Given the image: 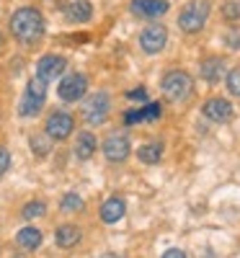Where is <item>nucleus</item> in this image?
<instances>
[{
  "mask_svg": "<svg viewBox=\"0 0 240 258\" xmlns=\"http://www.w3.org/2000/svg\"><path fill=\"white\" fill-rule=\"evenodd\" d=\"M155 116H160V103H150V106H145V109L129 111V114H127V124L142 121V119H155Z\"/></svg>",
  "mask_w": 240,
  "mask_h": 258,
  "instance_id": "6ab92c4d",
  "label": "nucleus"
},
{
  "mask_svg": "<svg viewBox=\"0 0 240 258\" xmlns=\"http://www.w3.org/2000/svg\"><path fill=\"white\" fill-rule=\"evenodd\" d=\"M57 245L59 248H73V245H78L80 243V227H75V225H62V227H57Z\"/></svg>",
  "mask_w": 240,
  "mask_h": 258,
  "instance_id": "dca6fc26",
  "label": "nucleus"
},
{
  "mask_svg": "<svg viewBox=\"0 0 240 258\" xmlns=\"http://www.w3.org/2000/svg\"><path fill=\"white\" fill-rule=\"evenodd\" d=\"M93 153H96V137H93L91 132H83V135L78 137V145H75V155H78L80 160H88Z\"/></svg>",
  "mask_w": 240,
  "mask_h": 258,
  "instance_id": "a211bd4d",
  "label": "nucleus"
},
{
  "mask_svg": "<svg viewBox=\"0 0 240 258\" xmlns=\"http://www.w3.org/2000/svg\"><path fill=\"white\" fill-rule=\"evenodd\" d=\"M85 91H88V78L80 73H70L59 83V98L62 101H78L85 96Z\"/></svg>",
  "mask_w": 240,
  "mask_h": 258,
  "instance_id": "423d86ee",
  "label": "nucleus"
},
{
  "mask_svg": "<svg viewBox=\"0 0 240 258\" xmlns=\"http://www.w3.org/2000/svg\"><path fill=\"white\" fill-rule=\"evenodd\" d=\"M62 212H80L83 209V199L78 194H68V197H62Z\"/></svg>",
  "mask_w": 240,
  "mask_h": 258,
  "instance_id": "5701e85b",
  "label": "nucleus"
},
{
  "mask_svg": "<svg viewBox=\"0 0 240 258\" xmlns=\"http://www.w3.org/2000/svg\"><path fill=\"white\" fill-rule=\"evenodd\" d=\"M163 258H186V253H184V250H178V248H170V250H165V253H163Z\"/></svg>",
  "mask_w": 240,
  "mask_h": 258,
  "instance_id": "cd10ccee",
  "label": "nucleus"
},
{
  "mask_svg": "<svg viewBox=\"0 0 240 258\" xmlns=\"http://www.w3.org/2000/svg\"><path fill=\"white\" fill-rule=\"evenodd\" d=\"M227 44H230L232 49H240V34H237V31H232V34L227 36Z\"/></svg>",
  "mask_w": 240,
  "mask_h": 258,
  "instance_id": "bb28decb",
  "label": "nucleus"
},
{
  "mask_svg": "<svg viewBox=\"0 0 240 258\" xmlns=\"http://www.w3.org/2000/svg\"><path fill=\"white\" fill-rule=\"evenodd\" d=\"M222 73H225V62L220 59V57H209V59H204L202 62V68H199V75L207 80V83H217L222 78Z\"/></svg>",
  "mask_w": 240,
  "mask_h": 258,
  "instance_id": "2eb2a0df",
  "label": "nucleus"
},
{
  "mask_svg": "<svg viewBox=\"0 0 240 258\" xmlns=\"http://www.w3.org/2000/svg\"><path fill=\"white\" fill-rule=\"evenodd\" d=\"M227 91L240 98V68H235V70L227 75Z\"/></svg>",
  "mask_w": 240,
  "mask_h": 258,
  "instance_id": "b1692460",
  "label": "nucleus"
},
{
  "mask_svg": "<svg viewBox=\"0 0 240 258\" xmlns=\"http://www.w3.org/2000/svg\"><path fill=\"white\" fill-rule=\"evenodd\" d=\"M101 258H124V255H122V253H103Z\"/></svg>",
  "mask_w": 240,
  "mask_h": 258,
  "instance_id": "c756f323",
  "label": "nucleus"
},
{
  "mask_svg": "<svg viewBox=\"0 0 240 258\" xmlns=\"http://www.w3.org/2000/svg\"><path fill=\"white\" fill-rule=\"evenodd\" d=\"M8 168H11V153L6 147H0V176H3Z\"/></svg>",
  "mask_w": 240,
  "mask_h": 258,
  "instance_id": "a878e982",
  "label": "nucleus"
},
{
  "mask_svg": "<svg viewBox=\"0 0 240 258\" xmlns=\"http://www.w3.org/2000/svg\"><path fill=\"white\" fill-rule=\"evenodd\" d=\"M16 243L24 248V250H36L41 245V232L36 227H24V230H18Z\"/></svg>",
  "mask_w": 240,
  "mask_h": 258,
  "instance_id": "f3484780",
  "label": "nucleus"
},
{
  "mask_svg": "<svg viewBox=\"0 0 240 258\" xmlns=\"http://www.w3.org/2000/svg\"><path fill=\"white\" fill-rule=\"evenodd\" d=\"M65 68H68L65 57H59V54H44V57L36 62V78L44 80V83H49V80L59 78V75L65 73Z\"/></svg>",
  "mask_w": 240,
  "mask_h": 258,
  "instance_id": "6e6552de",
  "label": "nucleus"
},
{
  "mask_svg": "<svg viewBox=\"0 0 240 258\" xmlns=\"http://www.w3.org/2000/svg\"><path fill=\"white\" fill-rule=\"evenodd\" d=\"M91 16H93L91 0H70L68 8H65V18H68L70 24H85Z\"/></svg>",
  "mask_w": 240,
  "mask_h": 258,
  "instance_id": "ddd939ff",
  "label": "nucleus"
},
{
  "mask_svg": "<svg viewBox=\"0 0 240 258\" xmlns=\"http://www.w3.org/2000/svg\"><path fill=\"white\" fill-rule=\"evenodd\" d=\"M44 212H47V204H44V202H29L21 214H24L26 220H34V217H41Z\"/></svg>",
  "mask_w": 240,
  "mask_h": 258,
  "instance_id": "4be33fe9",
  "label": "nucleus"
},
{
  "mask_svg": "<svg viewBox=\"0 0 240 258\" xmlns=\"http://www.w3.org/2000/svg\"><path fill=\"white\" fill-rule=\"evenodd\" d=\"M168 11L165 0H132V13L140 18H158Z\"/></svg>",
  "mask_w": 240,
  "mask_h": 258,
  "instance_id": "f8f14e48",
  "label": "nucleus"
},
{
  "mask_svg": "<svg viewBox=\"0 0 240 258\" xmlns=\"http://www.w3.org/2000/svg\"><path fill=\"white\" fill-rule=\"evenodd\" d=\"M222 13H225L227 21H237L240 18V0H230V3H225Z\"/></svg>",
  "mask_w": 240,
  "mask_h": 258,
  "instance_id": "393cba45",
  "label": "nucleus"
},
{
  "mask_svg": "<svg viewBox=\"0 0 240 258\" xmlns=\"http://www.w3.org/2000/svg\"><path fill=\"white\" fill-rule=\"evenodd\" d=\"M191 91H194V80H191V75L184 73V70H173V73H168V75L163 78V93H165V98L173 101V103L186 101V98L191 96Z\"/></svg>",
  "mask_w": 240,
  "mask_h": 258,
  "instance_id": "f03ea898",
  "label": "nucleus"
},
{
  "mask_svg": "<svg viewBox=\"0 0 240 258\" xmlns=\"http://www.w3.org/2000/svg\"><path fill=\"white\" fill-rule=\"evenodd\" d=\"M47 137L49 140H68L73 135V129H75V119L70 114H65V111H57L47 119Z\"/></svg>",
  "mask_w": 240,
  "mask_h": 258,
  "instance_id": "0eeeda50",
  "label": "nucleus"
},
{
  "mask_svg": "<svg viewBox=\"0 0 240 258\" xmlns=\"http://www.w3.org/2000/svg\"><path fill=\"white\" fill-rule=\"evenodd\" d=\"M129 150H132V145H129V137L127 135H108L106 142H103V155L111 160V163H122L129 158Z\"/></svg>",
  "mask_w": 240,
  "mask_h": 258,
  "instance_id": "9d476101",
  "label": "nucleus"
},
{
  "mask_svg": "<svg viewBox=\"0 0 240 258\" xmlns=\"http://www.w3.org/2000/svg\"><path fill=\"white\" fill-rule=\"evenodd\" d=\"M202 111H204V116H207L209 121H217V124L232 119V106H230V101H225V98H209V101L204 103Z\"/></svg>",
  "mask_w": 240,
  "mask_h": 258,
  "instance_id": "9b49d317",
  "label": "nucleus"
},
{
  "mask_svg": "<svg viewBox=\"0 0 240 258\" xmlns=\"http://www.w3.org/2000/svg\"><path fill=\"white\" fill-rule=\"evenodd\" d=\"M137 158H140L142 163H158V160L163 158V147H160V145H155V142L142 145V147L137 150Z\"/></svg>",
  "mask_w": 240,
  "mask_h": 258,
  "instance_id": "aec40b11",
  "label": "nucleus"
},
{
  "mask_svg": "<svg viewBox=\"0 0 240 258\" xmlns=\"http://www.w3.org/2000/svg\"><path fill=\"white\" fill-rule=\"evenodd\" d=\"M11 34L21 44H36L44 36V16L36 8H18L11 16Z\"/></svg>",
  "mask_w": 240,
  "mask_h": 258,
  "instance_id": "f257e3e1",
  "label": "nucleus"
},
{
  "mask_svg": "<svg viewBox=\"0 0 240 258\" xmlns=\"http://www.w3.org/2000/svg\"><path fill=\"white\" fill-rule=\"evenodd\" d=\"M165 41H168V31H165V26L152 24V26H147V29L142 31V36H140V47H142L147 54H158V52L165 47Z\"/></svg>",
  "mask_w": 240,
  "mask_h": 258,
  "instance_id": "1a4fd4ad",
  "label": "nucleus"
},
{
  "mask_svg": "<svg viewBox=\"0 0 240 258\" xmlns=\"http://www.w3.org/2000/svg\"><path fill=\"white\" fill-rule=\"evenodd\" d=\"M127 96L132 98V101H145V91H129Z\"/></svg>",
  "mask_w": 240,
  "mask_h": 258,
  "instance_id": "c85d7f7f",
  "label": "nucleus"
},
{
  "mask_svg": "<svg viewBox=\"0 0 240 258\" xmlns=\"http://www.w3.org/2000/svg\"><path fill=\"white\" fill-rule=\"evenodd\" d=\"M207 18H209V3H207V0H194V3H189V6L181 11L178 26H181L186 34H196V31L204 29Z\"/></svg>",
  "mask_w": 240,
  "mask_h": 258,
  "instance_id": "7ed1b4c3",
  "label": "nucleus"
},
{
  "mask_svg": "<svg viewBox=\"0 0 240 258\" xmlns=\"http://www.w3.org/2000/svg\"><path fill=\"white\" fill-rule=\"evenodd\" d=\"M124 212H127L124 202H122L119 197H111V199H106L103 207H101V220H103L106 225H114V222H119V220L124 217Z\"/></svg>",
  "mask_w": 240,
  "mask_h": 258,
  "instance_id": "4468645a",
  "label": "nucleus"
},
{
  "mask_svg": "<svg viewBox=\"0 0 240 258\" xmlns=\"http://www.w3.org/2000/svg\"><path fill=\"white\" fill-rule=\"evenodd\" d=\"M31 150H34L39 158H44V155L49 153V140H47V135H34V137H31Z\"/></svg>",
  "mask_w": 240,
  "mask_h": 258,
  "instance_id": "412c9836",
  "label": "nucleus"
},
{
  "mask_svg": "<svg viewBox=\"0 0 240 258\" xmlns=\"http://www.w3.org/2000/svg\"><path fill=\"white\" fill-rule=\"evenodd\" d=\"M108 111H111V101H108L106 93H93L83 103V116H85L88 124H103Z\"/></svg>",
  "mask_w": 240,
  "mask_h": 258,
  "instance_id": "39448f33",
  "label": "nucleus"
},
{
  "mask_svg": "<svg viewBox=\"0 0 240 258\" xmlns=\"http://www.w3.org/2000/svg\"><path fill=\"white\" fill-rule=\"evenodd\" d=\"M47 101V83L31 78L26 85V93L21 98V116H36L41 111V106Z\"/></svg>",
  "mask_w": 240,
  "mask_h": 258,
  "instance_id": "20e7f679",
  "label": "nucleus"
}]
</instances>
